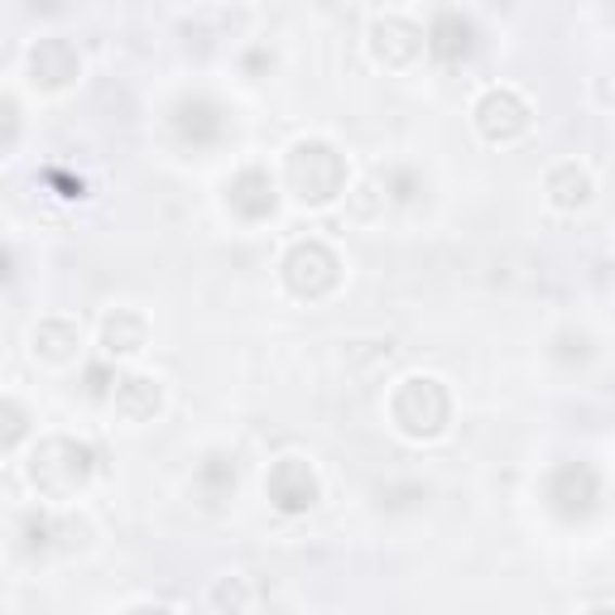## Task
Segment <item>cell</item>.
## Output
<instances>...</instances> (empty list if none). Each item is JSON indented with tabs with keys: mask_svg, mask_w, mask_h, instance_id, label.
<instances>
[{
	"mask_svg": "<svg viewBox=\"0 0 615 615\" xmlns=\"http://www.w3.org/2000/svg\"><path fill=\"white\" fill-rule=\"evenodd\" d=\"M231 203H236L245 217H265L274 207V183L260 169H245L236 183H231Z\"/></svg>",
	"mask_w": 615,
	"mask_h": 615,
	"instance_id": "4",
	"label": "cell"
},
{
	"mask_svg": "<svg viewBox=\"0 0 615 615\" xmlns=\"http://www.w3.org/2000/svg\"><path fill=\"white\" fill-rule=\"evenodd\" d=\"M289 183L298 188V197H312V203L332 197L342 188L337 154H332L328 144H298L294 159H289Z\"/></svg>",
	"mask_w": 615,
	"mask_h": 615,
	"instance_id": "1",
	"label": "cell"
},
{
	"mask_svg": "<svg viewBox=\"0 0 615 615\" xmlns=\"http://www.w3.org/2000/svg\"><path fill=\"white\" fill-rule=\"evenodd\" d=\"M116 409L126 413V419H144V413L159 409V385H154V380H140V375L120 380L116 385Z\"/></svg>",
	"mask_w": 615,
	"mask_h": 615,
	"instance_id": "5",
	"label": "cell"
},
{
	"mask_svg": "<svg viewBox=\"0 0 615 615\" xmlns=\"http://www.w3.org/2000/svg\"><path fill=\"white\" fill-rule=\"evenodd\" d=\"M476 116L490 140H510L514 130H524V102L514 92H490L486 102L476 106Z\"/></svg>",
	"mask_w": 615,
	"mask_h": 615,
	"instance_id": "3",
	"label": "cell"
},
{
	"mask_svg": "<svg viewBox=\"0 0 615 615\" xmlns=\"http://www.w3.org/2000/svg\"><path fill=\"white\" fill-rule=\"evenodd\" d=\"M197 476L217 481V490H227V486H236V462H227V457H207V462L197 466Z\"/></svg>",
	"mask_w": 615,
	"mask_h": 615,
	"instance_id": "7",
	"label": "cell"
},
{
	"mask_svg": "<svg viewBox=\"0 0 615 615\" xmlns=\"http://www.w3.org/2000/svg\"><path fill=\"white\" fill-rule=\"evenodd\" d=\"M466 35H472V29H466L462 15H443V20H438V35H433V49L452 59V53H457V39L466 43Z\"/></svg>",
	"mask_w": 615,
	"mask_h": 615,
	"instance_id": "6",
	"label": "cell"
},
{
	"mask_svg": "<svg viewBox=\"0 0 615 615\" xmlns=\"http://www.w3.org/2000/svg\"><path fill=\"white\" fill-rule=\"evenodd\" d=\"M270 496H274V505L279 510H308L312 505V496H318V481H312L308 472V462H298V457H284V462H274V472H270Z\"/></svg>",
	"mask_w": 615,
	"mask_h": 615,
	"instance_id": "2",
	"label": "cell"
}]
</instances>
